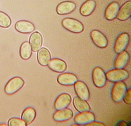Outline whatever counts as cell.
<instances>
[{"mask_svg":"<svg viewBox=\"0 0 131 126\" xmlns=\"http://www.w3.org/2000/svg\"><path fill=\"white\" fill-rule=\"evenodd\" d=\"M63 28L74 33H80L84 29L83 24L76 19L72 18H66L61 22Z\"/></svg>","mask_w":131,"mask_h":126,"instance_id":"1","label":"cell"},{"mask_svg":"<svg viewBox=\"0 0 131 126\" xmlns=\"http://www.w3.org/2000/svg\"><path fill=\"white\" fill-rule=\"evenodd\" d=\"M24 84L25 81L20 77L12 78L5 86V93L8 95L15 94L22 88Z\"/></svg>","mask_w":131,"mask_h":126,"instance_id":"2","label":"cell"},{"mask_svg":"<svg viewBox=\"0 0 131 126\" xmlns=\"http://www.w3.org/2000/svg\"><path fill=\"white\" fill-rule=\"evenodd\" d=\"M126 90V85L125 83L122 81L115 82L112 90V100L118 103L122 101L123 99Z\"/></svg>","mask_w":131,"mask_h":126,"instance_id":"3","label":"cell"},{"mask_svg":"<svg viewBox=\"0 0 131 126\" xmlns=\"http://www.w3.org/2000/svg\"><path fill=\"white\" fill-rule=\"evenodd\" d=\"M107 80L112 82L123 81L128 78V72L123 69H115L108 71L105 74Z\"/></svg>","mask_w":131,"mask_h":126,"instance_id":"4","label":"cell"},{"mask_svg":"<svg viewBox=\"0 0 131 126\" xmlns=\"http://www.w3.org/2000/svg\"><path fill=\"white\" fill-rule=\"evenodd\" d=\"M92 78L94 85L99 88L103 87L106 82V77L105 72L99 67H96L94 69Z\"/></svg>","mask_w":131,"mask_h":126,"instance_id":"5","label":"cell"},{"mask_svg":"<svg viewBox=\"0 0 131 126\" xmlns=\"http://www.w3.org/2000/svg\"><path fill=\"white\" fill-rule=\"evenodd\" d=\"M129 36L127 33H123L117 38L114 45V51L117 54L125 51L129 43Z\"/></svg>","mask_w":131,"mask_h":126,"instance_id":"6","label":"cell"},{"mask_svg":"<svg viewBox=\"0 0 131 126\" xmlns=\"http://www.w3.org/2000/svg\"><path fill=\"white\" fill-rule=\"evenodd\" d=\"M90 37L95 45L99 48H103L108 45V41L106 37L99 30H94L91 32Z\"/></svg>","mask_w":131,"mask_h":126,"instance_id":"7","label":"cell"},{"mask_svg":"<svg viewBox=\"0 0 131 126\" xmlns=\"http://www.w3.org/2000/svg\"><path fill=\"white\" fill-rule=\"evenodd\" d=\"M74 89L78 97L87 100L90 97L89 90L86 84L83 81H76L74 84Z\"/></svg>","mask_w":131,"mask_h":126,"instance_id":"8","label":"cell"},{"mask_svg":"<svg viewBox=\"0 0 131 126\" xmlns=\"http://www.w3.org/2000/svg\"><path fill=\"white\" fill-rule=\"evenodd\" d=\"M76 5L74 2L65 1L59 4L56 7V12L59 15H68L75 10Z\"/></svg>","mask_w":131,"mask_h":126,"instance_id":"9","label":"cell"},{"mask_svg":"<svg viewBox=\"0 0 131 126\" xmlns=\"http://www.w3.org/2000/svg\"><path fill=\"white\" fill-rule=\"evenodd\" d=\"M15 29L17 31L22 33H29L35 30L33 24L28 20H21L16 22Z\"/></svg>","mask_w":131,"mask_h":126,"instance_id":"10","label":"cell"},{"mask_svg":"<svg viewBox=\"0 0 131 126\" xmlns=\"http://www.w3.org/2000/svg\"><path fill=\"white\" fill-rule=\"evenodd\" d=\"M95 115L89 111L80 112L74 117V122L77 124L85 125L95 121Z\"/></svg>","mask_w":131,"mask_h":126,"instance_id":"11","label":"cell"},{"mask_svg":"<svg viewBox=\"0 0 131 126\" xmlns=\"http://www.w3.org/2000/svg\"><path fill=\"white\" fill-rule=\"evenodd\" d=\"M71 101V96L67 93H64L58 96L54 102V108L56 110L67 108Z\"/></svg>","mask_w":131,"mask_h":126,"instance_id":"12","label":"cell"},{"mask_svg":"<svg viewBox=\"0 0 131 126\" xmlns=\"http://www.w3.org/2000/svg\"><path fill=\"white\" fill-rule=\"evenodd\" d=\"M73 116L72 111L70 109L66 108L57 110L54 113L53 118L56 121H66L71 119Z\"/></svg>","mask_w":131,"mask_h":126,"instance_id":"13","label":"cell"},{"mask_svg":"<svg viewBox=\"0 0 131 126\" xmlns=\"http://www.w3.org/2000/svg\"><path fill=\"white\" fill-rule=\"evenodd\" d=\"M120 8L117 2H112L107 7L105 12V17L107 20H112L116 18Z\"/></svg>","mask_w":131,"mask_h":126,"instance_id":"14","label":"cell"},{"mask_svg":"<svg viewBox=\"0 0 131 126\" xmlns=\"http://www.w3.org/2000/svg\"><path fill=\"white\" fill-rule=\"evenodd\" d=\"M57 81L59 84L64 86L73 85L78 78L74 74L70 73H64L58 76Z\"/></svg>","mask_w":131,"mask_h":126,"instance_id":"15","label":"cell"},{"mask_svg":"<svg viewBox=\"0 0 131 126\" xmlns=\"http://www.w3.org/2000/svg\"><path fill=\"white\" fill-rule=\"evenodd\" d=\"M131 1H128L120 7L116 18L120 20H127L131 17Z\"/></svg>","mask_w":131,"mask_h":126,"instance_id":"16","label":"cell"},{"mask_svg":"<svg viewBox=\"0 0 131 126\" xmlns=\"http://www.w3.org/2000/svg\"><path fill=\"white\" fill-rule=\"evenodd\" d=\"M43 42L42 36L38 32L33 33L29 39L30 44L32 51L34 52H37L41 49Z\"/></svg>","mask_w":131,"mask_h":126,"instance_id":"17","label":"cell"},{"mask_svg":"<svg viewBox=\"0 0 131 126\" xmlns=\"http://www.w3.org/2000/svg\"><path fill=\"white\" fill-rule=\"evenodd\" d=\"M48 65L51 71L57 73L63 72L67 68V64L64 61L58 58L51 60Z\"/></svg>","mask_w":131,"mask_h":126,"instance_id":"18","label":"cell"},{"mask_svg":"<svg viewBox=\"0 0 131 126\" xmlns=\"http://www.w3.org/2000/svg\"><path fill=\"white\" fill-rule=\"evenodd\" d=\"M118 54L115 61L114 66L116 69H123L128 64L130 59L129 54L125 51Z\"/></svg>","mask_w":131,"mask_h":126,"instance_id":"19","label":"cell"},{"mask_svg":"<svg viewBox=\"0 0 131 126\" xmlns=\"http://www.w3.org/2000/svg\"><path fill=\"white\" fill-rule=\"evenodd\" d=\"M96 5V2L95 0L86 1L80 7V14L85 17L90 15L95 10Z\"/></svg>","mask_w":131,"mask_h":126,"instance_id":"20","label":"cell"},{"mask_svg":"<svg viewBox=\"0 0 131 126\" xmlns=\"http://www.w3.org/2000/svg\"><path fill=\"white\" fill-rule=\"evenodd\" d=\"M37 58L40 64L43 66H47L51 58L49 51L46 48H41L38 51Z\"/></svg>","mask_w":131,"mask_h":126,"instance_id":"21","label":"cell"},{"mask_svg":"<svg viewBox=\"0 0 131 126\" xmlns=\"http://www.w3.org/2000/svg\"><path fill=\"white\" fill-rule=\"evenodd\" d=\"M36 116L35 109L33 107H28L23 112L21 118L26 125L31 124L35 120Z\"/></svg>","mask_w":131,"mask_h":126,"instance_id":"22","label":"cell"},{"mask_svg":"<svg viewBox=\"0 0 131 126\" xmlns=\"http://www.w3.org/2000/svg\"><path fill=\"white\" fill-rule=\"evenodd\" d=\"M73 104L76 109L79 112L89 111L91 110L89 103L85 100L80 98L79 97H74L73 99Z\"/></svg>","mask_w":131,"mask_h":126,"instance_id":"23","label":"cell"},{"mask_svg":"<svg viewBox=\"0 0 131 126\" xmlns=\"http://www.w3.org/2000/svg\"><path fill=\"white\" fill-rule=\"evenodd\" d=\"M32 54V50L30 43L28 41L23 42L20 45V55L22 59L28 60L31 58Z\"/></svg>","mask_w":131,"mask_h":126,"instance_id":"24","label":"cell"},{"mask_svg":"<svg viewBox=\"0 0 131 126\" xmlns=\"http://www.w3.org/2000/svg\"><path fill=\"white\" fill-rule=\"evenodd\" d=\"M12 20L6 13L0 12V27L2 28H7L10 26Z\"/></svg>","mask_w":131,"mask_h":126,"instance_id":"25","label":"cell"},{"mask_svg":"<svg viewBox=\"0 0 131 126\" xmlns=\"http://www.w3.org/2000/svg\"><path fill=\"white\" fill-rule=\"evenodd\" d=\"M8 125L9 126H25L26 123L23 120L18 118H12L8 121Z\"/></svg>","mask_w":131,"mask_h":126,"instance_id":"26","label":"cell"},{"mask_svg":"<svg viewBox=\"0 0 131 126\" xmlns=\"http://www.w3.org/2000/svg\"><path fill=\"white\" fill-rule=\"evenodd\" d=\"M124 101L127 104L130 105L131 103V88L128 89V90H126L125 94L124 95L123 99Z\"/></svg>","mask_w":131,"mask_h":126,"instance_id":"27","label":"cell"},{"mask_svg":"<svg viewBox=\"0 0 131 126\" xmlns=\"http://www.w3.org/2000/svg\"><path fill=\"white\" fill-rule=\"evenodd\" d=\"M86 126H105V124L102 123L98 122H95L94 121L89 123H87L86 124L84 125Z\"/></svg>","mask_w":131,"mask_h":126,"instance_id":"28","label":"cell"}]
</instances>
